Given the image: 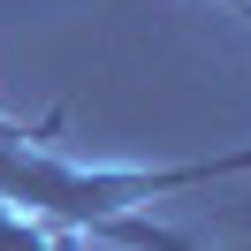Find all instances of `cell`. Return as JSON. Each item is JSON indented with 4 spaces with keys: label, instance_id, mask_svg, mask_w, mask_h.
Here are the masks:
<instances>
[{
    "label": "cell",
    "instance_id": "6da1fadb",
    "mask_svg": "<svg viewBox=\"0 0 251 251\" xmlns=\"http://www.w3.org/2000/svg\"><path fill=\"white\" fill-rule=\"evenodd\" d=\"M53 129H61V114H46L38 129L0 114V205L23 221H46V228H84V236H107V244H129V251H198L190 236H168L137 213L152 198H175V190H198V183L251 168V145L190 160V168H92V160L53 152Z\"/></svg>",
    "mask_w": 251,
    "mask_h": 251
},
{
    "label": "cell",
    "instance_id": "7a4b0ae2",
    "mask_svg": "<svg viewBox=\"0 0 251 251\" xmlns=\"http://www.w3.org/2000/svg\"><path fill=\"white\" fill-rule=\"evenodd\" d=\"M221 8H236V16H244V23H251V0H221Z\"/></svg>",
    "mask_w": 251,
    "mask_h": 251
}]
</instances>
